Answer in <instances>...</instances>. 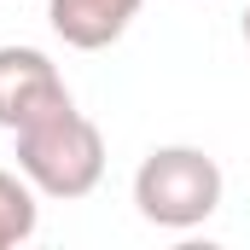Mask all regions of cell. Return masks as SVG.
<instances>
[{"label": "cell", "instance_id": "cell-1", "mask_svg": "<svg viewBox=\"0 0 250 250\" xmlns=\"http://www.w3.org/2000/svg\"><path fill=\"white\" fill-rule=\"evenodd\" d=\"M12 157L29 187L59 204H76L105 181V134L87 111H76V99H59L23 128H12Z\"/></svg>", "mask_w": 250, "mask_h": 250}, {"label": "cell", "instance_id": "cell-2", "mask_svg": "<svg viewBox=\"0 0 250 250\" xmlns=\"http://www.w3.org/2000/svg\"><path fill=\"white\" fill-rule=\"evenodd\" d=\"M221 163L204 146H157L134 169V209L163 233H192L221 209Z\"/></svg>", "mask_w": 250, "mask_h": 250}, {"label": "cell", "instance_id": "cell-3", "mask_svg": "<svg viewBox=\"0 0 250 250\" xmlns=\"http://www.w3.org/2000/svg\"><path fill=\"white\" fill-rule=\"evenodd\" d=\"M70 99L59 64L41 47H0V128H23L29 117H41L47 105Z\"/></svg>", "mask_w": 250, "mask_h": 250}, {"label": "cell", "instance_id": "cell-4", "mask_svg": "<svg viewBox=\"0 0 250 250\" xmlns=\"http://www.w3.org/2000/svg\"><path fill=\"white\" fill-rule=\"evenodd\" d=\"M146 0H47V23L64 47L76 53H105L128 35Z\"/></svg>", "mask_w": 250, "mask_h": 250}, {"label": "cell", "instance_id": "cell-5", "mask_svg": "<svg viewBox=\"0 0 250 250\" xmlns=\"http://www.w3.org/2000/svg\"><path fill=\"white\" fill-rule=\"evenodd\" d=\"M35 227H41V192L18 169H0V250L35 239Z\"/></svg>", "mask_w": 250, "mask_h": 250}, {"label": "cell", "instance_id": "cell-6", "mask_svg": "<svg viewBox=\"0 0 250 250\" xmlns=\"http://www.w3.org/2000/svg\"><path fill=\"white\" fill-rule=\"evenodd\" d=\"M239 35H245V47H250V6L239 12Z\"/></svg>", "mask_w": 250, "mask_h": 250}]
</instances>
